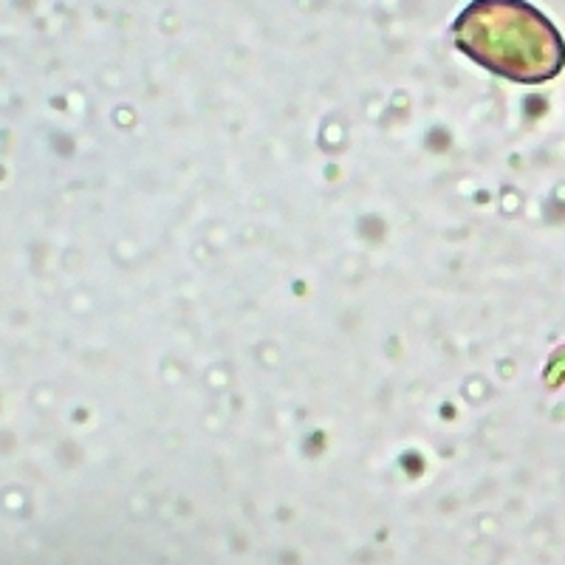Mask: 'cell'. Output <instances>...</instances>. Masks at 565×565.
I'll return each mask as SVG.
<instances>
[{
  "mask_svg": "<svg viewBox=\"0 0 565 565\" xmlns=\"http://www.w3.org/2000/svg\"><path fill=\"white\" fill-rule=\"evenodd\" d=\"M472 63L521 85H543L565 68V40L526 0H472L452 23Z\"/></svg>",
  "mask_w": 565,
  "mask_h": 565,
  "instance_id": "cell-1",
  "label": "cell"
}]
</instances>
